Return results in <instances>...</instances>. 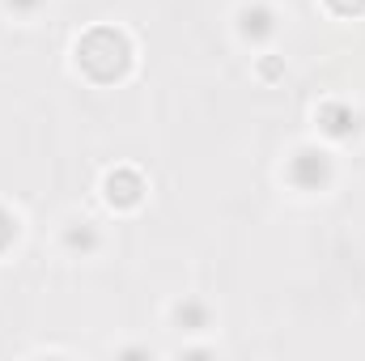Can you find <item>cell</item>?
<instances>
[{
  "instance_id": "cell-1",
  "label": "cell",
  "mask_w": 365,
  "mask_h": 361,
  "mask_svg": "<svg viewBox=\"0 0 365 361\" xmlns=\"http://www.w3.org/2000/svg\"><path fill=\"white\" fill-rule=\"evenodd\" d=\"M77 64L90 73L93 81H119L128 73V64H132V47H128V39L119 30L98 26L77 43Z\"/></svg>"
},
{
  "instance_id": "cell-2",
  "label": "cell",
  "mask_w": 365,
  "mask_h": 361,
  "mask_svg": "<svg viewBox=\"0 0 365 361\" xmlns=\"http://www.w3.org/2000/svg\"><path fill=\"white\" fill-rule=\"evenodd\" d=\"M289 179L297 183V187H306V191L323 187V183H327V158L314 153V149H302V153L293 158V166H289Z\"/></svg>"
},
{
  "instance_id": "cell-3",
  "label": "cell",
  "mask_w": 365,
  "mask_h": 361,
  "mask_svg": "<svg viewBox=\"0 0 365 361\" xmlns=\"http://www.w3.org/2000/svg\"><path fill=\"white\" fill-rule=\"evenodd\" d=\"M140 191H145V183H140L136 171H115V175L106 179V200L119 204V208H132V204L140 200Z\"/></svg>"
},
{
  "instance_id": "cell-4",
  "label": "cell",
  "mask_w": 365,
  "mask_h": 361,
  "mask_svg": "<svg viewBox=\"0 0 365 361\" xmlns=\"http://www.w3.org/2000/svg\"><path fill=\"white\" fill-rule=\"evenodd\" d=\"M319 123H323L331 136H349V132L357 128V115H353L349 106H340V102H327V106L319 111Z\"/></svg>"
},
{
  "instance_id": "cell-5",
  "label": "cell",
  "mask_w": 365,
  "mask_h": 361,
  "mask_svg": "<svg viewBox=\"0 0 365 361\" xmlns=\"http://www.w3.org/2000/svg\"><path fill=\"white\" fill-rule=\"evenodd\" d=\"M242 30L255 34V39H264V34L272 30V13H268V9H247V13H242Z\"/></svg>"
},
{
  "instance_id": "cell-6",
  "label": "cell",
  "mask_w": 365,
  "mask_h": 361,
  "mask_svg": "<svg viewBox=\"0 0 365 361\" xmlns=\"http://www.w3.org/2000/svg\"><path fill=\"white\" fill-rule=\"evenodd\" d=\"M13 238H17V221H13V217H9V213L0 208V251H4V247H9Z\"/></svg>"
},
{
  "instance_id": "cell-7",
  "label": "cell",
  "mask_w": 365,
  "mask_h": 361,
  "mask_svg": "<svg viewBox=\"0 0 365 361\" xmlns=\"http://www.w3.org/2000/svg\"><path fill=\"white\" fill-rule=\"evenodd\" d=\"M340 17H357V13H365V0H327Z\"/></svg>"
},
{
  "instance_id": "cell-8",
  "label": "cell",
  "mask_w": 365,
  "mask_h": 361,
  "mask_svg": "<svg viewBox=\"0 0 365 361\" xmlns=\"http://www.w3.org/2000/svg\"><path fill=\"white\" fill-rule=\"evenodd\" d=\"M9 4H17V9H30V4H38V0H9Z\"/></svg>"
}]
</instances>
